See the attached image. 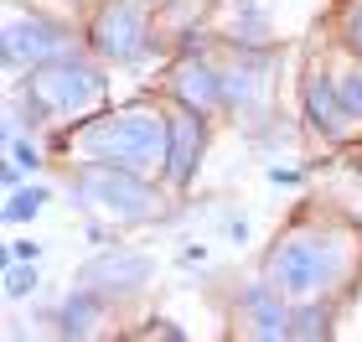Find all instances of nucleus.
Here are the masks:
<instances>
[{"instance_id": "nucleus-1", "label": "nucleus", "mask_w": 362, "mask_h": 342, "mask_svg": "<svg viewBox=\"0 0 362 342\" xmlns=\"http://www.w3.org/2000/svg\"><path fill=\"white\" fill-rule=\"evenodd\" d=\"M259 280L295 306H347L362 296V218L337 203L300 198L259 249Z\"/></svg>"}, {"instance_id": "nucleus-2", "label": "nucleus", "mask_w": 362, "mask_h": 342, "mask_svg": "<svg viewBox=\"0 0 362 342\" xmlns=\"http://www.w3.org/2000/svg\"><path fill=\"white\" fill-rule=\"evenodd\" d=\"M166 140H171V114L166 93H135L124 104H109L88 120L68 125L52 135V161H88V166H119L140 176L166 182Z\"/></svg>"}, {"instance_id": "nucleus-3", "label": "nucleus", "mask_w": 362, "mask_h": 342, "mask_svg": "<svg viewBox=\"0 0 362 342\" xmlns=\"http://www.w3.org/2000/svg\"><path fill=\"white\" fill-rule=\"evenodd\" d=\"M109 73L114 68L93 47L37 62L31 73L6 84V130H26V135H42V140L62 135L68 125L109 109Z\"/></svg>"}, {"instance_id": "nucleus-4", "label": "nucleus", "mask_w": 362, "mask_h": 342, "mask_svg": "<svg viewBox=\"0 0 362 342\" xmlns=\"http://www.w3.org/2000/svg\"><path fill=\"white\" fill-rule=\"evenodd\" d=\"M57 192L83 218L104 228H151L171 218V203H181L160 176L119 171V166H88V161H52Z\"/></svg>"}, {"instance_id": "nucleus-5", "label": "nucleus", "mask_w": 362, "mask_h": 342, "mask_svg": "<svg viewBox=\"0 0 362 342\" xmlns=\"http://www.w3.org/2000/svg\"><path fill=\"white\" fill-rule=\"evenodd\" d=\"M83 37L109 68L145 73L176 52V42L160 26V11L145 0H93L83 11Z\"/></svg>"}, {"instance_id": "nucleus-6", "label": "nucleus", "mask_w": 362, "mask_h": 342, "mask_svg": "<svg viewBox=\"0 0 362 342\" xmlns=\"http://www.w3.org/2000/svg\"><path fill=\"white\" fill-rule=\"evenodd\" d=\"M295 125L305 130L326 151H352L362 140V120L347 109L337 78H332V57H326V37L321 26L310 31L305 52H300V73H295Z\"/></svg>"}, {"instance_id": "nucleus-7", "label": "nucleus", "mask_w": 362, "mask_h": 342, "mask_svg": "<svg viewBox=\"0 0 362 342\" xmlns=\"http://www.w3.org/2000/svg\"><path fill=\"white\" fill-rule=\"evenodd\" d=\"M78 47H88L83 21L78 16L42 11L31 0H6V31H0V57H6V78L31 73L37 62L68 57Z\"/></svg>"}, {"instance_id": "nucleus-8", "label": "nucleus", "mask_w": 362, "mask_h": 342, "mask_svg": "<svg viewBox=\"0 0 362 342\" xmlns=\"http://www.w3.org/2000/svg\"><path fill=\"white\" fill-rule=\"evenodd\" d=\"M156 280V254L140 244H104L98 254H88L73 270V285L93 290L98 301H109L114 312H124L129 301H140Z\"/></svg>"}, {"instance_id": "nucleus-9", "label": "nucleus", "mask_w": 362, "mask_h": 342, "mask_svg": "<svg viewBox=\"0 0 362 342\" xmlns=\"http://www.w3.org/2000/svg\"><path fill=\"white\" fill-rule=\"evenodd\" d=\"M223 321H228V337H243V342H290L295 301H285L279 290H269L254 275V280L233 285V296L223 306Z\"/></svg>"}, {"instance_id": "nucleus-10", "label": "nucleus", "mask_w": 362, "mask_h": 342, "mask_svg": "<svg viewBox=\"0 0 362 342\" xmlns=\"http://www.w3.org/2000/svg\"><path fill=\"white\" fill-rule=\"evenodd\" d=\"M160 93V89H156ZM166 114H171V140H166V187L176 192V198H187L197 171H202L207 161V145H212V130H218V120H207V114H197L187 104L166 99Z\"/></svg>"}, {"instance_id": "nucleus-11", "label": "nucleus", "mask_w": 362, "mask_h": 342, "mask_svg": "<svg viewBox=\"0 0 362 342\" xmlns=\"http://www.w3.org/2000/svg\"><path fill=\"white\" fill-rule=\"evenodd\" d=\"M109 327H114V306L98 301L83 285H68V296L57 306H47V317H42V332H52V337H109Z\"/></svg>"}, {"instance_id": "nucleus-12", "label": "nucleus", "mask_w": 362, "mask_h": 342, "mask_svg": "<svg viewBox=\"0 0 362 342\" xmlns=\"http://www.w3.org/2000/svg\"><path fill=\"white\" fill-rule=\"evenodd\" d=\"M228 21H218L212 31L228 42H243V47H285L279 42V26H274V6L269 0H223V11Z\"/></svg>"}, {"instance_id": "nucleus-13", "label": "nucleus", "mask_w": 362, "mask_h": 342, "mask_svg": "<svg viewBox=\"0 0 362 342\" xmlns=\"http://www.w3.org/2000/svg\"><path fill=\"white\" fill-rule=\"evenodd\" d=\"M321 31L337 47H347L352 57H362V0H332L321 16Z\"/></svg>"}, {"instance_id": "nucleus-14", "label": "nucleus", "mask_w": 362, "mask_h": 342, "mask_svg": "<svg viewBox=\"0 0 362 342\" xmlns=\"http://www.w3.org/2000/svg\"><path fill=\"white\" fill-rule=\"evenodd\" d=\"M52 192H57V182H21L16 192H6V207H0L6 228H21V223H31V218H37L47 203H52Z\"/></svg>"}, {"instance_id": "nucleus-15", "label": "nucleus", "mask_w": 362, "mask_h": 342, "mask_svg": "<svg viewBox=\"0 0 362 342\" xmlns=\"http://www.w3.org/2000/svg\"><path fill=\"white\" fill-rule=\"evenodd\" d=\"M42 290V259H6V301H31Z\"/></svg>"}, {"instance_id": "nucleus-16", "label": "nucleus", "mask_w": 362, "mask_h": 342, "mask_svg": "<svg viewBox=\"0 0 362 342\" xmlns=\"http://www.w3.org/2000/svg\"><path fill=\"white\" fill-rule=\"evenodd\" d=\"M6 259H42V244H37V239H11Z\"/></svg>"}, {"instance_id": "nucleus-17", "label": "nucleus", "mask_w": 362, "mask_h": 342, "mask_svg": "<svg viewBox=\"0 0 362 342\" xmlns=\"http://www.w3.org/2000/svg\"><path fill=\"white\" fill-rule=\"evenodd\" d=\"M197 259H207V244H192V249H181V265H197Z\"/></svg>"}, {"instance_id": "nucleus-18", "label": "nucleus", "mask_w": 362, "mask_h": 342, "mask_svg": "<svg viewBox=\"0 0 362 342\" xmlns=\"http://www.w3.org/2000/svg\"><path fill=\"white\" fill-rule=\"evenodd\" d=\"M68 6H73V11H78V21H83V11H88V6H93V0H68Z\"/></svg>"}, {"instance_id": "nucleus-19", "label": "nucleus", "mask_w": 362, "mask_h": 342, "mask_svg": "<svg viewBox=\"0 0 362 342\" xmlns=\"http://www.w3.org/2000/svg\"><path fill=\"white\" fill-rule=\"evenodd\" d=\"M145 6H156V11H166V6H171V0H145Z\"/></svg>"}]
</instances>
